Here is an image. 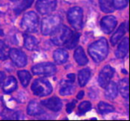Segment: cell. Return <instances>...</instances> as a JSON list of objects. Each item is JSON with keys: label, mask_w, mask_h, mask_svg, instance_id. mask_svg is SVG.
Returning <instances> with one entry per match:
<instances>
[{"label": "cell", "mask_w": 130, "mask_h": 121, "mask_svg": "<svg viewBox=\"0 0 130 121\" xmlns=\"http://www.w3.org/2000/svg\"><path fill=\"white\" fill-rule=\"evenodd\" d=\"M31 90L35 95L44 97L52 93L53 87L48 81L45 79L38 78L32 82Z\"/></svg>", "instance_id": "277c9868"}, {"label": "cell", "mask_w": 130, "mask_h": 121, "mask_svg": "<svg viewBox=\"0 0 130 121\" xmlns=\"http://www.w3.org/2000/svg\"><path fill=\"white\" fill-rule=\"evenodd\" d=\"M118 90H119L120 94L125 99H128L129 96V81L128 78H123L119 81Z\"/></svg>", "instance_id": "ac0fdd59"}, {"label": "cell", "mask_w": 130, "mask_h": 121, "mask_svg": "<svg viewBox=\"0 0 130 121\" xmlns=\"http://www.w3.org/2000/svg\"><path fill=\"white\" fill-rule=\"evenodd\" d=\"M75 90V86L73 85L72 81H65L64 83L62 84L59 94L63 96H67V95H73V92Z\"/></svg>", "instance_id": "44dd1931"}, {"label": "cell", "mask_w": 130, "mask_h": 121, "mask_svg": "<svg viewBox=\"0 0 130 121\" xmlns=\"http://www.w3.org/2000/svg\"><path fill=\"white\" fill-rule=\"evenodd\" d=\"M114 8L117 9H123L128 5V0H112Z\"/></svg>", "instance_id": "4dcf8cb0"}, {"label": "cell", "mask_w": 130, "mask_h": 121, "mask_svg": "<svg viewBox=\"0 0 130 121\" xmlns=\"http://www.w3.org/2000/svg\"><path fill=\"white\" fill-rule=\"evenodd\" d=\"M41 103H42L43 106H45L46 108H48V110L54 111V112L60 111L62 107H63V104H62L61 100L56 96H54L49 99H47L45 100H43Z\"/></svg>", "instance_id": "7c38bea8"}, {"label": "cell", "mask_w": 130, "mask_h": 121, "mask_svg": "<svg viewBox=\"0 0 130 121\" xmlns=\"http://www.w3.org/2000/svg\"><path fill=\"white\" fill-rule=\"evenodd\" d=\"M126 23L125 22H123L121 24L119 28L117 29V31L114 32L113 36L111 37L110 38V42L112 43V45L115 46L116 44L119 42V41L122 38L123 36H124L125 32H126Z\"/></svg>", "instance_id": "9a60e30c"}, {"label": "cell", "mask_w": 130, "mask_h": 121, "mask_svg": "<svg viewBox=\"0 0 130 121\" xmlns=\"http://www.w3.org/2000/svg\"><path fill=\"white\" fill-rule=\"evenodd\" d=\"M21 25L25 31L28 32H36L39 25V17L35 12H28L23 17Z\"/></svg>", "instance_id": "5b68a950"}, {"label": "cell", "mask_w": 130, "mask_h": 121, "mask_svg": "<svg viewBox=\"0 0 130 121\" xmlns=\"http://www.w3.org/2000/svg\"><path fill=\"white\" fill-rule=\"evenodd\" d=\"M117 22V18L114 16H105L102 18L100 26L104 33L109 34L113 31Z\"/></svg>", "instance_id": "8fae6325"}, {"label": "cell", "mask_w": 130, "mask_h": 121, "mask_svg": "<svg viewBox=\"0 0 130 121\" xmlns=\"http://www.w3.org/2000/svg\"><path fill=\"white\" fill-rule=\"evenodd\" d=\"M60 25H62V18L58 15H50L44 17L41 25V32L43 35L52 34Z\"/></svg>", "instance_id": "3957f363"}, {"label": "cell", "mask_w": 130, "mask_h": 121, "mask_svg": "<svg viewBox=\"0 0 130 121\" xmlns=\"http://www.w3.org/2000/svg\"><path fill=\"white\" fill-rule=\"evenodd\" d=\"M128 46H129V39L128 37H125L118 46V48L115 52L116 57L119 59H122L126 57V55L128 52Z\"/></svg>", "instance_id": "5bb4252c"}, {"label": "cell", "mask_w": 130, "mask_h": 121, "mask_svg": "<svg viewBox=\"0 0 130 121\" xmlns=\"http://www.w3.org/2000/svg\"><path fill=\"white\" fill-rule=\"evenodd\" d=\"M79 37H80V34H79L78 32H73L72 37H71L69 38V40L65 43L64 46H66L69 49L74 48L79 41Z\"/></svg>", "instance_id": "4316f807"}, {"label": "cell", "mask_w": 130, "mask_h": 121, "mask_svg": "<svg viewBox=\"0 0 130 121\" xmlns=\"http://www.w3.org/2000/svg\"><path fill=\"white\" fill-rule=\"evenodd\" d=\"M92 109V105L89 101H84L78 105V114H84Z\"/></svg>", "instance_id": "f546056e"}, {"label": "cell", "mask_w": 130, "mask_h": 121, "mask_svg": "<svg viewBox=\"0 0 130 121\" xmlns=\"http://www.w3.org/2000/svg\"><path fill=\"white\" fill-rule=\"evenodd\" d=\"M76 104H77L76 100H73L72 102H70V103H69V104L67 105L66 109H67V112H68V113L69 114V113H71V112L73 110V109H74Z\"/></svg>", "instance_id": "1f68e13d"}, {"label": "cell", "mask_w": 130, "mask_h": 121, "mask_svg": "<svg viewBox=\"0 0 130 121\" xmlns=\"http://www.w3.org/2000/svg\"><path fill=\"white\" fill-rule=\"evenodd\" d=\"M18 85H17V81L13 76H9L8 78H7L6 81L4 82V86H3V90L5 93L9 94L12 93L13 91H14L17 89Z\"/></svg>", "instance_id": "d6986e66"}, {"label": "cell", "mask_w": 130, "mask_h": 121, "mask_svg": "<svg viewBox=\"0 0 130 121\" xmlns=\"http://www.w3.org/2000/svg\"><path fill=\"white\" fill-rule=\"evenodd\" d=\"M54 59L58 64H63L69 59V53L64 49H58L54 53Z\"/></svg>", "instance_id": "ffe728a7"}, {"label": "cell", "mask_w": 130, "mask_h": 121, "mask_svg": "<svg viewBox=\"0 0 130 121\" xmlns=\"http://www.w3.org/2000/svg\"><path fill=\"white\" fill-rule=\"evenodd\" d=\"M73 34V32L69 28H68L67 26L60 25L52 33L51 41L56 46H63Z\"/></svg>", "instance_id": "7a4b0ae2"}, {"label": "cell", "mask_w": 130, "mask_h": 121, "mask_svg": "<svg viewBox=\"0 0 130 121\" xmlns=\"http://www.w3.org/2000/svg\"><path fill=\"white\" fill-rule=\"evenodd\" d=\"M83 9L79 7L71 8L68 12V20L69 24L76 30H80L83 28Z\"/></svg>", "instance_id": "8992f818"}, {"label": "cell", "mask_w": 130, "mask_h": 121, "mask_svg": "<svg viewBox=\"0 0 130 121\" xmlns=\"http://www.w3.org/2000/svg\"><path fill=\"white\" fill-rule=\"evenodd\" d=\"M57 7V0H38L36 9L42 15H47L55 10Z\"/></svg>", "instance_id": "ba28073f"}, {"label": "cell", "mask_w": 130, "mask_h": 121, "mask_svg": "<svg viewBox=\"0 0 130 121\" xmlns=\"http://www.w3.org/2000/svg\"><path fill=\"white\" fill-rule=\"evenodd\" d=\"M67 77L69 78V81L73 82V81H74V80H75V75H74V74H69V75L67 76Z\"/></svg>", "instance_id": "836d02e7"}, {"label": "cell", "mask_w": 130, "mask_h": 121, "mask_svg": "<svg viewBox=\"0 0 130 121\" xmlns=\"http://www.w3.org/2000/svg\"><path fill=\"white\" fill-rule=\"evenodd\" d=\"M10 1H12V2H15V1H18V0H10Z\"/></svg>", "instance_id": "d590c367"}, {"label": "cell", "mask_w": 130, "mask_h": 121, "mask_svg": "<svg viewBox=\"0 0 130 121\" xmlns=\"http://www.w3.org/2000/svg\"><path fill=\"white\" fill-rule=\"evenodd\" d=\"M91 71L89 69L85 68L81 70L78 73V84L80 85V86H85L88 83V80L90 78Z\"/></svg>", "instance_id": "7402d4cb"}, {"label": "cell", "mask_w": 130, "mask_h": 121, "mask_svg": "<svg viewBox=\"0 0 130 121\" xmlns=\"http://www.w3.org/2000/svg\"><path fill=\"white\" fill-rule=\"evenodd\" d=\"M100 8L104 13H113L114 11V7L112 3V0H99Z\"/></svg>", "instance_id": "484cf974"}, {"label": "cell", "mask_w": 130, "mask_h": 121, "mask_svg": "<svg viewBox=\"0 0 130 121\" xmlns=\"http://www.w3.org/2000/svg\"><path fill=\"white\" fill-rule=\"evenodd\" d=\"M18 76L23 87H26L31 81V74L28 70H19L18 71Z\"/></svg>", "instance_id": "d4e9b609"}, {"label": "cell", "mask_w": 130, "mask_h": 121, "mask_svg": "<svg viewBox=\"0 0 130 121\" xmlns=\"http://www.w3.org/2000/svg\"><path fill=\"white\" fill-rule=\"evenodd\" d=\"M38 46V41L31 35H26L24 37V46L29 51L34 50Z\"/></svg>", "instance_id": "cb8c5ba5"}, {"label": "cell", "mask_w": 130, "mask_h": 121, "mask_svg": "<svg viewBox=\"0 0 130 121\" xmlns=\"http://www.w3.org/2000/svg\"><path fill=\"white\" fill-rule=\"evenodd\" d=\"M5 80V73L4 71H0V85Z\"/></svg>", "instance_id": "d6a6232c"}, {"label": "cell", "mask_w": 130, "mask_h": 121, "mask_svg": "<svg viewBox=\"0 0 130 121\" xmlns=\"http://www.w3.org/2000/svg\"><path fill=\"white\" fill-rule=\"evenodd\" d=\"M108 52V42L105 38H100L88 46V53L95 62H101L107 57Z\"/></svg>", "instance_id": "6da1fadb"}, {"label": "cell", "mask_w": 130, "mask_h": 121, "mask_svg": "<svg viewBox=\"0 0 130 121\" xmlns=\"http://www.w3.org/2000/svg\"><path fill=\"white\" fill-rule=\"evenodd\" d=\"M27 113L28 115H30V116H37L44 113V110L42 107V105H41L39 103L32 100V101L29 102V104L28 105Z\"/></svg>", "instance_id": "4fadbf2b"}, {"label": "cell", "mask_w": 130, "mask_h": 121, "mask_svg": "<svg viewBox=\"0 0 130 121\" xmlns=\"http://www.w3.org/2000/svg\"><path fill=\"white\" fill-rule=\"evenodd\" d=\"M8 56L10 57L13 64L18 67H23L27 65L28 62L27 56L25 55L24 52L20 51L19 49L13 48L9 50Z\"/></svg>", "instance_id": "9c48e42d"}, {"label": "cell", "mask_w": 130, "mask_h": 121, "mask_svg": "<svg viewBox=\"0 0 130 121\" xmlns=\"http://www.w3.org/2000/svg\"><path fill=\"white\" fill-rule=\"evenodd\" d=\"M114 73V69L109 65L105 66L101 70L99 75V84L102 88H105L111 81V79L113 77Z\"/></svg>", "instance_id": "30bf717a"}, {"label": "cell", "mask_w": 130, "mask_h": 121, "mask_svg": "<svg viewBox=\"0 0 130 121\" xmlns=\"http://www.w3.org/2000/svg\"><path fill=\"white\" fill-rule=\"evenodd\" d=\"M98 110H99V113L101 114H108V113H111V112H113L114 108L113 106L108 104V103L100 102L98 105Z\"/></svg>", "instance_id": "83f0119b"}, {"label": "cell", "mask_w": 130, "mask_h": 121, "mask_svg": "<svg viewBox=\"0 0 130 121\" xmlns=\"http://www.w3.org/2000/svg\"><path fill=\"white\" fill-rule=\"evenodd\" d=\"M8 53H9V50H8V46L6 45L4 41L0 40V60H5L8 57Z\"/></svg>", "instance_id": "f1b7e54d"}, {"label": "cell", "mask_w": 130, "mask_h": 121, "mask_svg": "<svg viewBox=\"0 0 130 121\" xmlns=\"http://www.w3.org/2000/svg\"><path fill=\"white\" fill-rule=\"evenodd\" d=\"M84 90H81L80 92H79L78 95H77V99H78V100H81L83 97H84Z\"/></svg>", "instance_id": "e575fe53"}, {"label": "cell", "mask_w": 130, "mask_h": 121, "mask_svg": "<svg viewBox=\"0 0 130 121\" xmlns=\"http://www.w3.org/2000/svg\"><path fill=\"white\" fill-rule=\"evenodd\" d=\"M74 59L79 66H85L88 62L87 56L82 46H78L74 52Z\"/></svg>", "instance_id": "2e32d148"}, {"label": "cell", "mask_w": 130, "mask_h": 121, "mask_svg": "<svg viewBox=\"0 0 130 121\" xmlns=\"http://www.w3.org/2000/svg\"><path fill=\"white\" fill-rule=\"evenodd\" d=\"M104 95L108 100H114L118 95V86L114 82H109V84L105 87Z\"/></svg>", "instance_id": "e0dca14e"}, {"label": "cell", "mask_w": 130, "mask_h": 121, "mask_svg": "<svg viewBox=\"0 0 130 121\" xmlns=\"http://www.w3.org/2000/svg\"><path fill=\"white\" fill-rule=\"evenodd\" d=\"M56 66L51 62H43L37 64L32 68V71L34 75L41 76H48L55 74Z\"/></svg>", "instance_id": "52a82bcc"}, {"label": "cell", "mask_w": 130, "mask_h": 121, "mask_svg": "<svg viewBox=\"0 0 130 121\" xmlns=\"http://www.w3.org/2000/svg\"><path fill=\"white\" fill-rule=\"evenodd\" d=\"M34 0H22L19 4H17L14 8V12L16 14L21 13L24 10L28 9V8L31 7V5L32 4Z\"/></svg>", "instance_id": "603a6c76"}]
</instances>
